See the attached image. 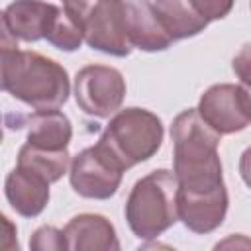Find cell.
Segmentation results:
<instances>
[{"label":"cell","instance_id":"21","mask_svg":"<svg viewBox=\"0 0 251 251\" xmlns=\"http://www.w3.org/2000/svg\"><path fill=\"white\" fill-rule=\"evenodd\" d=\"M239 175H241L243 182L251 188V145L239 157Z\"/></svg>","mask_w":251,"mask_h":251},{"label":"cell","instance_id":"18","mask_svg":"<svg viewBox=\"0 0 251 251\" xmlns=\"http://www.w3.org/2000/svg\"><path fill=\"white\" fill-rule=\"evenodd\" d=\"M29 249H33V251H61V249H67L63 229H57L53 226L37 227L33 231L31 239H29Z\"/></svg>","mask_w":251,"mask_h":251},{"label":"cell","instance_id":"4","mask_svg":"<svg viewBox=\"0 0 251 251\" xmlns=\"http://www.w3.org/2000/svg\"><path fill=\"white\" fill-rule=\"evenodd\" d=\"M165 127L157 114L145 108L118 110L104 127L98 143L127 171L139 163L149 161L163 143Z\"/></svg>","mask_w":251,"mask_h":251},{"label":"cell","instance_id":"20","mask_svg":"<svg viewBox=\"0 0 251 251\" xmlns=\"http://www.w3.org/2000/svg\"><path fill=\"white\" fill-rule=\"evenodd\" d=\"M63 2V8L76 20V24H78V20H80V16L92 6V4H96V2H100V0H61Z\"/></svg>","mask_w":251,"mask_h":251},{"label":"cell","instance_id":"17","mask_svg":"<svg viewBox=\"0 0 251 251\" xmlns=\"http://www.w3.org/2000/svg\"><path fill=\"white\" fill-rule=\"evenodd\" d=\"M231 69H233L235 76L239 78V88L245 96L247 110L251 116V43H245L235 53V57L231 61Z\"/></svg>","mask_w":251,"mask_h":251},{"label":"cell","instance_id":"22","mask_svg":"<svg viewBox=\"0 0 251 251\" xmlns=\"http://www.w3.org/2000/svg\"><path fill=\"white\" fill-rule=\"evenodd\" d=\"M249 8H251V0H249Z\"/></svg>","mask_w":251,"mask_h":251},{"label":"cell","instance_id":"14","mask_svg":"<svg viewBox=\"0 0 251 251\" xmlns=\"http://www.w3.org/2000/svg\"><path fill=\"white\" fill-rule=\"evenodd\" d=\"M20 120L22 122H18L16 127L25 126L27 127L25 141L35 147L49 149V151H61V149H67L73 139L71 120L59 108L35 110L33 114L20 118Z\"/></svg>","mask_w":251,"mask_h":251},{"label":"cell","instance_id":"3","mask_svg":"<svg viewBox=\"0 0 251 251\" xmlns=\"http://www.w3.org/2000/svg\"><path fill=\"white\" fill-rule=\"evenodd\" d=\"M178 180L173 171L157 169L141 176L126 200V222L143 241L157 239L178 222Z\"/></svg>","mask_w":251,"mask_h":251},{"label":"cell","instance_id":"9","mask_svg":"<svg viewBox=\"0 0 251 251\" xmlns=\"http://www.w3.org/2000/svg\"><path fill=\"white\" fill-rule=\"evenodd\" d=\"M61 6L45 0H14L2 12L4 39L35 43L47 39V33Z\"/></svg>","mask_w":251,"mask_h":251},{"label":"cell","instance_id":"12","mask_svg":"<svg viewBox=\"0 0 251 251\" xmlns=\"http://www.w3.org/2000/svg\"><path fill=\"white\" fill-rule=\"evenodd\" d=\"M63 235L69 251H118L120 239L102 214H78L67 222Z\"/></svg>","mask_w":251,"mask_h":251},{"label":"cell","instance_id":"13","mask_svg":"<svg viewBox=\"0 0 251 251\" xmlns=\"http://www.w3.org/2000/svg\"><path fill=\"white\" fill-rule=\"evenodd\" d=\"M176 204H178V220L184 224L186 229L194 233H212L226 220L229 196H227V188L202 196H190L178 192Z\"/></svg>","mask_w":251,"mask_h":251},{"label":"cell","instance_id":"11","mask_svg":"<svg viewBox=\"0 0 251 251\" xmlns=\"http://www.w3.org/2000/svg\"><path fill=\"white\" fill-rule=\"evenodd\" d=\"M49 180L33 171L18 167L4 180V194L12 210L24 218H37L49 204Z\"/></svg>","mask_w":251,"mask_h":251},{"label":"cell","instance_id":"7","mask_svg":"<svg viewBox=\"0 0 251 251\" xmlns=\"http://www.w3.org/2000/svg\"><path fill=\"white\" fill-rule=\"evenodd\" d=\"M84 43L112 57H127L133 47L126 33L122 0H100L92 4L78 20Z\"/></svg>","mask_w":251,"mask_h":251},{"label":"cell","instance_id":"19","mask_svg":"<svg viewBox=\"0 0 251 251\" xmlns=\"http://www.w3.org/2000/svg\"><path fill=\"white\" fill-rule=\"evenodd\" d=\"M190 2H192L194 10L208 24L216 22V20H224L231 12V8L235 4V0H190Z\"/></svg>","mask_w":251,"mask_h":251},{"label":"cell","instance_id":"2","mask_svg":"<svg viewBox=\"0 0 251 251\" xmlns=\"http://www.w3.org/2000/svg\"><path fill=\"white\" fill-rule=\"evenodd\" d=\"M2 90L33 110H55L69 100L71 80L55 59L2 43Z\"/></svg>","mask_w":251,"mask_h":251},{"label":"cell","instance_id":"1","mask_svg":"<svg viewBox=\"0 0 251 251\" xmlns=\"http://www.w3.org/2000/svg\"><path fill=\"white\" fill-rule=\"evenodd\" d=\"M220 137L204 122L198 108L182 110L173 120V173L178 180L180 194L202 196L226 188L218 153Z\"/></svg>","mask_w":251,"mask_h":251},{"label":"cell","instance_id":"6","mask_svg":"<svg viewBox=\"0 0 251 251\" xmlns=\"http://www.w3.org/2000/svg\"><path fill=\"white\" fill-rule=\"evenodd\" d=\"M124 75L108 65H86L75 76V100L78 108L94 118H110L126 98Z\"/></svg>","mask_w":251,"mask_h":251},{"label":"cell","instance_id":"16","mask_svg":"<svg viewBox=\"0 0 251 251\" xmlns=\"http://www.w3.org/2000/svg\"><path fill=\"white\" fill-rule=\"evenodd\" d=\"M71 161H73V157H71L69 149L49 151V149L35 147L27 141L18 151V167H24L27 171L37 173L39 176H43L51 184L57 182L65 173H69Z\"/></svg>","mask_w":251,"mask_h":251},{"label":"cell","instance_id":"15","mask_svg":"<svg viewBox=\"0 0 251 251\" xmlns=\"http://www.w3.org/2000/svg\"><path fill=\"white\" fill-rule=\"evenodd\" d=\"M153 4L173 41L194 37L208 25L190 0H155Z\"/></svg>","mask_w":251,"mask_h":251},{"label":"cell","instance_id":"10","mask_svg":"<svg viewBox=\"0 0 251 251\" xmlns=\"http://www.w3.org/2000/svg\"><path fill=\"white\" fill-rule=\"evenodd\" d=\"M122 6L126 33L133 49L157 53L171 47L173 37L163 25L155 4L149 0H122Z\"/></svg>","mask_w":251,"mask_h":251},{"label":"cell","instance_id":"5","mask_svg":"<svg viewBox=\"0 0 251 251\" xmlns=\"http://www.w3.org/2000/svg\"><path fill=\"white\" fill-rule=\"evenodd\" d=\"M124 173L126 171L118 165V161L100 143H96L73 157L69 180L78 196L108 200L118 192Z\"/></svg>","mask_w":251,"mask_h":251},{"label":"cell","instance_id":"8","mask_svg":"<svg viewBox=\"0 0 251 251\" xmlns=\"http://www.w3.org/2000/svg\"><path fill=\"white\" fill-rule=\"evenodd\" d=\"M198 112L220 135L243 131L251 124L245 96L239 84L231 82L212 84L208 90H204L198 100Z\"/></svg>","mask_w":251,"mask_h":251}]
</instances>
